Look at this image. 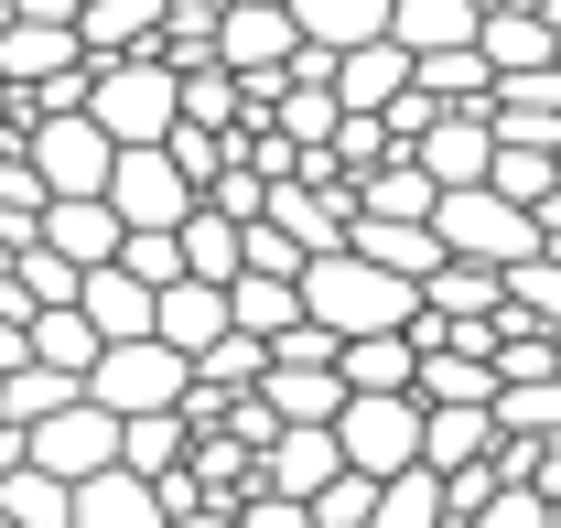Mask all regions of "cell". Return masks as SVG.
Listing matches in <instances>:
<instances>
[{
	"mask_svg": "<svg viewBox=\"0 0 561 528\" xmlns=\"http://www.w3.org/2000/svg\"><path fill=\"white\" fill-rule=\"evenodd\" d=\"M76 399H98L108 421H140V410H173V399H184V356H173L162 334H119V345H98V356H87Z\"/></svg>",
	"mask_w": 561,
	"mask_h": 528,
	"instance_id": "cell-3",
	"label": "cell"
},
{
	"mask_svg": "<svg viewBox=\"0 0 561 528\" xmlns=\"http://www.w3.org/2000/svg\"><path fill=\"white\" fill-rule=\"evenodd\" d=\"M22 463H44L55 485H76V474H98V463H119V421H108L98 399H66V410H44V421H22Z\"/></svg>",
	"mask_w": 561,
	"mask_h": 528,
	"instance_id": "cell-8",
	"label": "cell"
},
{
	"mask_svg": "<svg viewBox=\"0 0 561 528\" xmlns=\"http://www.w3.org/2000/svg\"><path fill=\"white\" fill-rule=\"evenodd\" d=\"M411 87L432 97V108H486L496 66L476 55V44H443V55H411Z\"/></svg>",
	"mask_w": 561,
	"mask_h": 528,
	"instance_id": "cell-28",
	"label": "cell"
},
{
	"mask_svg": "<svg viewBox=\"0 0 561 528\" xmlns=\"http://www.w3.org/2000/svg\"><path fill=\"white\" fill-rule=\"evenodd\" d=\"M432 195H443V184L421 173L411 151H389L378 173H356V184H346V216H432Z\"/></svg>",
	"mask_w": 561,
	"mask_h": 528,
	"instance_id": "cell-27",
	"label": "cell"
},
{
	"mask_svg": "<svg viewBox=\"0 0 561 528\" xmlns=\"http://www.w3.org/2000/svg\"><path fill=\"white\" fill-rule=\"evenodd\" d=\"M22 356H44V367H76V378H87L98 334H87V313H76V302H55V313H33V324H22Z\"/></svg>",
	"mask_w": 561,
	"mask_h": 528,
	"instance_id": "cell-39",
	"label": "cell"
},
{
	"mask_svg": "<svg viewBox=\"0 0 561 528\" xmlns=\"http://www.w3.org/2000/svg\"><path fill=\"white\" fill-rule=\"evenodd\" d=\"M465 528H551V496H529V485H496V496H486Z\"/></svg>",
	"mask_w": 561,
	"mask_h": 528,
	"instance_id": "cell-40",
	"label": "cell"
},
{
	"mask_svg": "<svg viewBox=\"0 0 561 528\" xmlns=\"http://www.w3.org/2000/svg\"><path fill=\"white\" fill-rule=\"evenodd\" d=\"M367 528H454V518H443V485H432V463H400V474H378V496H367Z\"/></svg>",
	"mask_w": 561,
	"mask_h": 528,
	"instance_id": "cell-30",
	"label": "cell"
},
{
	"mask_svg": "<svg viewBox=\"0 0 561 528\" xmlns=\"http://www.w3.org/2000/svg\"><path fill=\"white\" fill-rule=\"evenodd\" d=\"M476 55H486L496 76H518V66H561V22L529 0V11H476Z\"/></svg>",
	"mask_w": 561,
	"mask_h": 528,
	"instance_id": "cell-18",
	"label": "cell"
},
{
	"mask_svg": "<svg viewBox=\"0 0 561 528\" xmlns=\"http://www.w3.org/2000/svg\"><path fill=\"white\" fill-rule=\"evenodd\" d=\"M551 378H561V324H551Z\"/></svg>",
	"mask_w": 561,
	"mask_h": 528,
	"instance_id": "cell-44",
	"label": "cell"
},
{
	"mask_svg": "<svg viewBox=\"0 0 561 528\" xmlns=\"http://www.w3.org/2000/svg\"><path fill=\"white\" fill-rule=\"evenodd\" d=\"M98 205H108L119 227H184L195 184H184V162H173L162 140H130V151H108V184H98Z\"/></svg>",
	"mask_w": 561,
	"mask_h": 528,
	"instance_id": "cell-6",
	"label": "cell"
},
{
	"mask_svg": "<svg viewBox=\"0 0 561 528\" xmlns=\"http://www.w3.org/2000/svg\"><path fill=\"white\" fill-rule=\"evenodd\" d=\"M76 313H87V334H98V345H119V334H151V280H130L119 260H98L87 280H76Z\"/></svg>",
	"mask_w": 561,
	"mask_h": 528,
	"instance_id": "cell-19",
	"label": "cell"
},
{
	"mask_svg": "<svg viewBox=\"0 0 561 528\" xmlns=\"http://www.w3.org/2000/svg\"><path fill=\"white\" fill-rule=\"evenodd\" d=\"M551 173H561V151H551Z\"/></svg>",
	"mask_w": 561,
	"mask_h": 528,
	"instance_id": "cell-47",
	"label": "cell"
},
{
	"mask_svg": "<svg viewBox=\"0 0 561 528\" xmlns=\"http://www.w3.org/2000/svg\"><path fill=\"white\" fill-rule=\"evenodd\" d=\"M151 334H162L173 356L216 345V334H227V280H162V291H151Z\"/></svg>",
	"mask_w": 561,
	"mask_h": 528,
	"instance_id": "cell-20",
	"label": "cell"
},
{
	"mask_svg": "<svg viewBox=\"0 0 561 528\" xmlns=\"http://www.w3.org/2000/svg\"><path fill=\"white\" fill-rule=\"evenodd\" d=\"M227 324L260 334V345H271V334H291V324H302V291H291V269H238V280H227Z\"/></svg>",
	"mask_w": 561,
	"mask_h": 528,
	"instance_id": "cell-24",
	"label": "cell"
},
{
	"mask_svg": "<svg viewBox=\"0 0 561 528\" xmlns=\"http://www.w3.org/2000/svg\"><path fill=\"white\" fill-rule=\"evenodd\" d=\"M486 195H507V205H540L561 195V173H551V151H518V140H496V162H486Z\"/></svg>",
	"mask_w": 561,
	"mask_h": 528,
	"instance_id": "cell-38",
	"label": "cell"
},
{
	"mask_svg": "<svg viewBox=\"0 0 561 528\" xmlns=\"http://www.w3.org/2000/svg\"><path fill=\"white\" fill-rule=\"evenodd\" d=\"M335 454H346V474H400V463H421V399L411 389H346L335 399Z\"/></svg>",
	"mask_w": 561,
	"mask_h": 528,
	"instance_id": "cell-2",
	"label": "cell"
},
{
	"mask_svg": "<svg viewBox=\"0 0 561 528\" xmlns=\"http://www.w3.org/2000/svg\"><path fill=\"white\" fill-rule=\"evenodd\" d=\"M346 249L378 269H400V280H421V269L443 260V238H432V216H346Z\"/></svg>",
	"mask_w": 561,
	"mask_h": 528,
	"instance_id": "cell-22",
	"label": "cell"
},
{
	"mask_svg": "<svg viewBox=\"0 0 561 528\" xmlns=\"http://www.w3.org/2000/svg\"><path fill=\"white\" fill-rule=\"evenodd\" d=\"M335 378L346 389H411V334H346L335 345Z\"/></svg>",
	"mask_w": 561,
	"mask_h": 528,
	"instance_id": "cell-35",
	"label": "cell"
},
{
	"mask_svg": "<svg viewBox=\"0 0 561 528\" xmlns=\"http://www.w3.org/2000/svg\"><path fill=\"white\" fill-rule=\"evenodd\" d=\"M76 399V367H44V356H22V367H0V421L22 432V421H44V410H66Z\"/></svg>",
	"mask_w": 561,
	"mask_h": 528,
	"instance_id": "cell-34",
	"label": "cell"
},
{
	"mask_svg": "<svg viewBox=\"0 0 561 528\" xmlns=\"http://www.w3.org/2000/svg\"><path fill=\"white\" fill-rule=\"evenodd\" d=\"M389 44H400V55L476 44V0H389Z\"/></svg>",
	"mask_w": 561,
	"mask_h": 528,
	"instance_id": "cell-29",
	"label": "cell"
},
{
	"mask_svg": "<svg viewBox=\"0 0 561 528\" xmlns=\"http://www.w3.org/2000/svg\"><path fill=\"white\" fill-rule=\"evenodd\" d=\"M76 44H87V66L151 55L162 44V0H76Z\"/></svg>",
	"mask_w": 561,
	"mask_h": 528,
	"instance_id": "cell-21",
	"label": "cell"
},
{
	"mask_svg": "<svg viewBox=\"0 0 561 528\" xmlns=\"http://www.w3.org/2000/svg\"><path fill=\"white\" fill-rule=\"evenodd\" d=\"M162 528H238V507H162Z\"/></svg>",
	"mask_w": 561,
	"mask_h": 528,
	"instance_id": "cell-41",
	"label": "cell"
},
{
	"mask_svg": "<svg viewBox=\"0 0 561 528\" xmlns=\"http://www.w3.org/2000/svg\"><path fill=\"white\" fill-rule=\"evenodd\" d=\"M476 454H496L486 410H421V463L432 474H454V463H476Z\"/></svg>",
	"mask_w": 561,
	"mask_h": 528,
	"instance_id": "cell-33",
	"label": "cell"
},
{
	"mask_svg": "<svg viewBox=\"0 0 561 528\" xmlns=\"http://www.w3.org/2000/svg\"><path fill=\"white\" fill-rule=\"evenodd\" d=\"M87 66V44H76V22H0V87H44V76H76Z\"/></svg>",
	"mask_w": 561,
	"mask_h": 528,
	"instance_id": "cell-15",
	"label": "cell"
},
{
	"mask_svg": "<svg viewBox=\"0 0 561 528\" xmlns=\"http://www.w3.org/2000/svg\"><path fill=\"white\" fill-rule=\"evenodd\" d=\"M33 238H44V249H55L66 269H98L108 249H119V216H108L98 195H44V216H33Z\"/></svg>",
	"mask_w": 561,
	"mask_h": 528,
	"instance_id": "cell-17",
	"label": "cell"
},
{
	"mask_svg": "<svg viewBox=\"0 0 561 528\" xmlns=\"http://www.w3.org/2000/svg\"><path fill=\"white\" fill-rule=\"evenodd\" d=\"M411 162L454 195V184H486V162H496V130H486V108H432L411 130Z\"/></svg>",
	"mask_w": 561,
	"mask_h": 528,
	"instance_id": "cell-11",
	"label": "cell"
},
{
	"mask_svg": "<svg viewBox=\"0 0 561 528\" xmlns=\"http://www.w3.org/2000/svg\"><path fill=\"white\" fill-rule=\"evenodd\" d=\"M22 162H33L44 195H98V184H108V130H98L87 108H44V119L22 130Z\"/></svg>",
	"mask_w": 561,
	"mask_h": 528,
	"instance_id": "cell-7",
	"label": "cell"
},
{
	"mask_svg": "<svg viewBox=\"0 0 561 528\" xmlns=\"http://www.w3.org/2000/svg\"><path fill=\"white\" fill-rule=\"evenodd\" d=\"M87 119L108 130V151L162 140L173 130V66H162V55H108V66H87Z\"/></svg>",
	"mask_w": 561,
	"mask_h": 528,
	"instance_id": "cell-4",
	"label": "cell"
},
{
	"mask_svg": "<svg viewBox=\"0 0 561 528\" xmlns=\"http://www.w3.org/2000/svg\"><path fill=\"white\" fill-rule=\"evenodd\" d=\"M0 367H22V324H0Z\"/></svg>",
	"mask_w": 561,
	"mask_h": 528,
	"instance_id": "cell-42",
	"label": "cell"
},
{
	"mask_svg": "<svg viewBox=\"0 0 561 528\" xmlns=\"http://www.w3.org/2000/svg\"><path fill=\"white\" fill-rule=\"evenodd\" d=\"M486 130L518 151H561V66H518L486 87Z\"/></svg>",
	"mask_w": 561,
	"mask_h": 528,
	"instance_id": "cell-10",
	"label": "cell"
},
{
	"mask_svg": "<svg viewBox=\"0 0 561 528\" xmlns=\"http://www.w3.org/2000/svg\"><path fill=\"white\" fill-rule=\"evenodd\" d=\"M324 87H335V108H367V119H378V108L411 87V55H400L389 33H367V44H346V55L324 66Z\"/></svg>",
	"mask_w": 561,
	"mask_h": 528,
	"instance_id": "cell-16",
	"label": "cell"
},
{
	"mask_svg": "<svg viewBox=\"0 0 561 528\" xmlns=\"http://www.w3.org/2000/svg\"><path fill=\"white\" fill-rule=\"evenodd\" d=\"M206 55H216L227 76H280L291 55H302V33H291V11H280V0H227Z\"/></svg>",
	"mask_w": 561,
	"mask_h": 528,
	"instance_id": "cell-9",
	"label": "cell"
},
{
	"mask_svg": "<svg viewBox=\"0 0 561 528\" xmlns=\"http://www.w3.org/2000/svg\"><path fill=\"white\" fill-rule=\"evenodd\" d=\"M486 421L507 432V443H561V378L540 367V378H496Z\"/></svg>",
	"mask_w": 561,
	"mask_h": 528,
	"instance_id": "cell-25",
	"label": "cell"
},
{
	"mask_svg": "<svg viewBox=\"0 0 561 528\" xmlns=\"http://www.w3.org/2000/svg\"><path fill=\"white\" fill-rule=\"evenodd\" d=\"M0 528H66V485L44 463H0Z\"/></svg>",
	"mask_w": 561,
	"mask_h": 528,
	"instance_id": "cell-36",
	"label": "cell"
},
{
	"mask_svg": "<svg viewBox=\"0 0 561 528\" xmlns=\"http://www.w3.org/2000/svg\"><path fill=\"white\" fill-rule=\"evenodd\" d=\"M421 313H432V324H486L496 313V269L486 260H432L421 269Z\"/></svg>",
	"mask_w": 561,
	"mask_h": 528,
	"instance_id": "cell-23",
	"label": "cell"
},
{
	"mask_svg": "<svg viewBox=\"0 0 561 528\" xmlns=\"http://www.w3.org/2000/svg\"><path fill=\"white\" fill-rule=\"evenodd\" d=\"M260 216H271V227L291 238V249H302V260H313V249H346V184H313V173H280Z\"/></svg>",
	"mask_w": 561,
	"mask_h": 528,
	"instance_id": "cell-13",
	"label": "cell"
},
{
	"mask_svg": "<svg viewBox=\"0 0 561 528\" xmlns=\"http://www.w3.org/2000/svg\"><path fill=\"white\" fill-rule=\"evenodd\" d=\"M260 356H271V345H260V334H216V345H195V356H184V378H195V389H216V399H238V389H260Z\"/></svg>",
	"mask_w": 561,
	"mask_h": 528,
	"instance_id": "cell-32",
	"label": "cell"
},
{
	"mask_svg": "<svg viewBox=\"0 0 561 528\" xmlns=\"http://www.w3.org/2000/svg\"><path fill=\"white\" fill-rule=\"evenodd\" d=\"M551 528H561V496H551Z\"/></svg>",
	"mask_w": 561,
	"mask_h": 528,
	"instance_id": "cell-45",
	"label": "cell"
},
{
	"mask_svg": "<svg viewBox=\"0 0 561 528\" xmlns=\"http://www.w3.org/2000/svg\"><path fill=\"white\" fill-rule=\"evenodd\" d=\"M173 249H184V280H238V216H216V205H184Z\"/></svg>",
	"mask_w": 561,
	"mask_h": 528,
	"instance_id": "cell-31",
	"label": "cell"
},
{
	"mask_svg": "<svg viewBox=\"0 0 561 528\" xmlns=\"http://www.w3.org/2000/svg\"><path fill=\"white\" fill-rule=\"evenodd\" d=\"M0 22H11V0H0Z\"/></svg>",
	"mask_w": 561,
	"mask_h": 528,
	"instance_id": "cell-46",
	"label": "cell"
},
{
	"mask_svg": "<svg viewBox=\"0 0 561 528\" xmlns=\"http://www.w3.org/2000/svg\"><path fill=\"white\" fill-rule=\"evenodd\" d=\"M184 443H195L184 410H140V421H119V463H130V474H173Z\"/></svg>",
	"mask_w": 561,
	"mask_h": 528,
	"instance_id": "cell-37",
	"label": "cell"
},
{
	"mask_svg": "<svg viewBox=\"0 0 561 528\" xmlns=\"http://www.w3.org/2000/svg\"><path fill=\"white\" fill-rule=\"evenodd\" d=\"M324 474H346L335 432H324V421H271V443H260V485H271V496H313Z\"/></svg>",
	"mask_w": 561,
	"mask_h": 528,
	"instance_id": "cell-14",
	"label": "cell"
},
{
	"mask_svg": "<svg viewBox=\"0 0 561 528\" xmlns=\"http://www.w3.org/2000/svg\"><path fill=\"white\" fill-rule=\"evenodd\" d=\"M291 11V33L313 44V55H346L367 33H389V0H280Z\"/></svg>",
	"mask_w": 561,
	"mask_h": 528,
	"instance_id": "cell-26",
	"label": "cell"
},
{
	"mask_svg": "<svg viewBox=\"0 0 561 528\" xmlns=\"http://www.w3.org/2000/svg\"><path fill=\"white\" fill-rule=\"evenodd\" d=\"M432 238H443V260H486V269H507V260H529V249H540L529 205L486 195V184H454V195H432Z\"/></svg>",
	"mask_w": 561,
	"mask_h": 528,
	"instance_id": "cell-5",
	"label": "cell"
},
{
	"mask_svg": "<svg viewBox=\"0 0 561 528\" xmlns=\"http://www.w3.org/2000/svg\"><path fill=\"white\" fill-rule=\"evenodd\" d=\"M66 528H162V485L130 463H98L66 485Z\"/></svg>",
	"mask_w": 561,
	"mask_h": 528,
	"instance_id": "cell-12",
	"label": "cell"
},
{
	"mask_svg": "<svg viewBox=\"0 0 561 528\" xmlns=\"http://www.w3.org/2000/svg\"><path fill=\"white\" fill-rule=\"evenodd\" d=\"M291 291H302V324H324L335 345H346V334H400L421 313V280L356 260V249H313V260L291 269Z\"/></svg>",
	"mask_w": 561,
	"mask_h": 528,
	"instance_id": "cell-1",
	"label": "cell"
},
{
	"mask_svg": "<svg viewBox=\"0 0 561 528\" xmlns=\"http://www.w3.org/2000/svg\"><path fill=\"white\" fill-rule=\"evenodd\" d=\"M0 463H22V432H11V421H0Z\"/></svg>",
	"mask_w": 561,
	"mask_h": 528,
	"instance_id": "cell-43",
	"label": "cell"
}]
</instances>
